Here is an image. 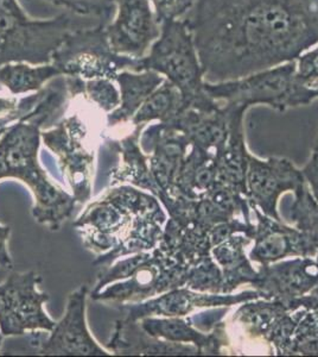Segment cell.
<instances>
[{
  "label": "cell",
  "mask_w": 318,
  "mask_h": 357,
  "mask_svg": "<svg viewBox=\"0 0 318 357\" xmlns=\"http://www.w3.org/2000/svg\"><path fill=\"white\" fill-rule=\"evenodd\" d=\"M183 21L208 82L296 61L318 43V0H196Z\"/></svg>",
  "instance_id": "obj_1"
},
{
  "label": "cell",
  "mask_w": 318,
  "mask_h": 357,
  "mask_svg": "<svg viewBox=\"0 0 318 357\" xmlns=\"http://www.w3.org/2000/svg\"><path fill=\"white\" fill-rule=\"evenodd\" d=\"M166 213L153 195L131 185L106 190L74 222L86 248L97 254L94 266L150 252L161 240Z\"/></svg>",
  "instance_id": "obj_2"
},
{
  "label": "cell",
  "mask_w": 318,
  "mask_h": 357,
  "mask_svg": "<svg viewBox=\"0 0 318 357\" xmlns=\"http://www.w3.org/2000/svg\"><path fill=\"white\" fill-rule=\"evenodd\" d=\"M42 126L22 119L0 137V180L18 178L33 192V215L37 223L57 231L73 213L77 202L73 195L51 183L38 161Z\"/></svg>",
  "instance_id": "obj_3"
},
{
  "label": "cell",
  "mask_w": 318,
  "mask_h": 357,
  "mask_svg": "<svg viewBox=\"0 0 318 357\" xmlns=\"http://www.w3.org/2000/svg\"><path fill=\"white\" fill-rule=\"evenodd\" d=\"M190 266L156 247L101 267L92 299L114 305L141 303L171 289L186 287Z\"/></svg>",
  "instance_id": "obj_4"
},
{
  "label": "cell",
  "mask_w": 318,
  "mask_h": 357,
  "mask_svg": "<svg viewBox=\"0 0 318 357\" xmlns=\"http://www.w3.org/2000/svg\"><path fill=\"white\" fill-rule=\"evenodd\" d=\"M153 70L164 75L182 94L183 110H218V102L207 93L205 73L189 26L183 20L161 24V35L145 56L138 59L134 72Z\"/></svg>",
  "instance_id": "obj_5"
},
{
  "label": "cell",
  "mask_w": 318,
  "mask_h": 357,
  "mask_svg": "<svg viewBox=\"0 0 318 357\" xmlns=\"http://www.w3.org/2000/svg\"><path fill=\"white\" fill-rule=\"evenodd\" d=\"M92 18L65 11L51 20L33 21L25 13L0 6V67L15 62L51 63L53 54L70 33L97 24H90Z\"/></svg>",
  "instance_id": "obj_6"
},
{
  "label": "cell",
  "mask_w": 318,
  "mask_h": 357,
  "mask_svg": "<svg viewBox=\"0 0 318 357\" xmlns=\"http://www.w3.org/2000/svg\"><path fill=\"white\" fill-rule=\"evenodd\" d=\"M207 93L216 102L246 106L267 105L279 111L312 102L310 89L297 77L296 61L276 66L246 77L222 82H208Z\"/></svg>",
  "instance_id": "obj_7"
},
{
  "label": "cell",
  "mask_w": 318,
  "mask_h": 357,
  "mask_svg": "<svg viewBox=\"0 0 318 357\" xmlns=\"http://www.w3.org/2000/svg\"><path fill=\"white\" fill-rule=\"evenodd\" d=\"M106 23L79 29L70 33L53 54V63L62 77L84 80L109 79L116 82L121 70L137 68L138 59L113 50L106 33Z\"/></svg>",
  "instance_id": "obj_8"
},
{
  "label": "cell",
  "mask_w": 318,
  "mask_h": 357,
  "mask_svg": "<svg viewBox=\"0 0 318 357\" xmlns=\"http://www.w3.org/2000/svg\"><path fill=\"white\" fill-rule=\"evenodd\" d=\"M88 126L79 116L63 118L53 129L42 131L45 146L56 155L61 173L77 203L92 198L95 148L89 142Z\"/></svg>",
  "instance_id": "obj_9"
},
{
  "label": "cell",
  "mask_w": 318,
  "mask_h": 357,
  "mask_svg": "<svg viewBox=\"0 0 318 357\" xmlns=\"http://www.w3.org/2000/svg\"><path fill=\"white\" fill-rule=\"evenodd\" d=\"M42 282L37 273H13L0 284V333L4 336H20L25 331H51L56 325L47 314L43 305L47 293L40 292Z\"/></svg>",
  "instance_id": "obj_10"
},
{
  "label": "cell",
  "mask_w": 318,
  "mask_h": 357,
  "mask_svg": "<svg viewBox=\"0 0 318 357\" xmlns=\"http://www.w3.org/2000/svg\"><path fill=\"white\" fill-rule=\"evenodd\" d=\"M88 286L82 284L70 293L65 314L56 323L49 335L33 331L31 344L36 345L38 353L45 356H107L89 333L86 323V298Z\"/></svg>",
  "instance_id": "obj_11"
},
{
  "label": "cell",
  "mask_w": 318,
  "mask_h": 357,
  "mask_svg": "<svg viewBox=\"0 0 318 357\" xmlns=\"http://www.w3.org/2000/svg\"><path fill=\"white\" fill-rule=\"evenodd\" d=\"M262 299L258 289L239 294L202 293L188 287L171 289L141 303L117 305L121 319L139 321L146 317H186L196 310L230 307L246 301Z\"/></svg>",
  "instance_id": "obj_12"
},
{
  "label": "cell",
  "mask_w": 318,
  "mask_h": 357,
  "mask_svg": "<svg viewBox=\"0 0 318 357\" xmlns=\"http://www.w3.org/2000/svg\"><path fill=\"white\" fill-rule=\"evenodd\" d=\"M246 183L248 204L258 207L264 215L282 220L278 213L280 195L285 192L299 191L305 185L306 178L303 172L286 158L260 160L250 154Z\"/></svg>",
  "instance_id": "obj_13"
},
{
  "label": "cell",
  "mask_w": 318,
  "mask_h": 357,
  "mask_svg": "<svg viewBox=\"0 0 318 357\" xmlns=\"http://www.w3.org/2000/svg\"><path fill=\"white\" fill-rule=\"evenodd\" d=\"M117 17L106 25L113 50L120 55L141 59L161 35L150 0H117Z\"/></svg>",
  "instance_id": "obj_14"
},
{
  "label": "cell",
  "mask_w": 318,
  "mask_h": 357,
  "mask_svg": "<svg viewBox=\"0 0 318 357\" xmlns=\"http://www.w3.org/2000/svg\"><path fill=\"white\" fill-rule=\"evenodd\" d=\"M257 218L254 247L250 260L260 264H270L286 257H312L318 252L316 241L297 227H287L282 220L264 215L258 207L250 205Z\"/></svg>",
  "instance_id": "obj_15"
},
{
  "label": "cell",
  "mask_w": 318,
  "mask_h": 357,
  "mask_svg": "<svg viewBox=\"0 0 318 357\" xmlns=\"http://www.w3.org/2000/svg\"><path fill=\"white\" fill-rule=\"evenodd\" d=\"M262 299L283 303L305 296L318 286V264L311 257L262 264L252 284Z\"/></svg>",
  "instance_id": "obj_16"
},
{
  "label": "cell",
  "mask_w": 318,
  "mask_h": 357,
  "mask_svg": "<svg viewBox=\"0 0 318 357\" xmlns=\"http://www.w3.org/2000/svg\"><path fill=\"white\" fill-rule=\"evenodd\" d=\"M139 324L150 336L175 343H193L198 347L200 355H221L222 350L230 344L225 321L210 333L196 329L189 317H146Z\"/></svg>",
  "instance_id": "obj_17"
},
{
  "label": "cell",
  "mask_w": 318,
  "mask_h": 357,
  "mask_svg": "<svg viewBox=\"0 0 318 357\" xmlns=\"http://www.w3.org/2000/svg\"><path fill=\"white\" fill-rule=\"evenodd\" d=\"M166 124L186 135L191 146L214 155L225 146L230 136V117L225 106L213 112L184 109Z\"/></svg>",
  "instance_id": "obj_18"
},
{
  "label": "cell",
  "mask_w": 318,
  "mask_h": 357,
  "mask_svg": "<svg viewBox=\"0 0 318 357\" xmlns=\"http://www.w3.org/2000/svg\"><path fill=\"white\" fill-rule=\"evenodd\" d=\"M109 351L117 355H200L198 347L186 343H175L150 336L139 321L118 319L114 331L106 343Z\"/></svg>",
  "instance_id": "obj_19"
},
{
  "label": "cell",
  "mask_w": 318,
  "mask_h": 357,
  "mask_svg": "<svg viewBox=\"0 0 318 357\" xmlns=\"http://www.w3.org/2000/svg\"><path fill=\"white\" fill-rule=\"evenodd\" d=\"M216 183L218 162L215 155L198 146H191L178 169L175 192L170 198L184 195L189 199H201Z\"/></svg>",
  "instance_id": "obj_20"
},
{
  "label": "cell",
  "mask_w": 318,
  "mask_h": 357,
  "mask_svg": "<svg viewBox=\"0 0 318 357\" xmlns=\"http://www.w3.org/2000/svg\"><path fill=\"white\" fill-rule=\"evenodd\" d=\"M164 80L163 75L153 70H121L116 79L120 89V105L107 114V126L131 122L141 106Z\"/></svg>",
  "instance_id": "obj_21"
},
{
  "label": "cell",
  "mask_w": 318,
  "mask_h": 357,
  "mask_svg": "<svg viewBox=\"0 0 318 357\" xmlns=\"http://www.w3.org/2000/svg\"><path fill=\"white\" fill-rule=\"evenodd\" d=\"M252 241L244 234H235L212 249V256L223 275V294L233 293L241 284H252L257 279L258 271L245 252Z\"/></svg>",
  "instance_id": "obj_22"
},
{
  "label": "cell",
  "mask_w": 318,
  "mask_h": 357,
  "mask_svg": "<svg viewBox=\"0 0 318 357\" xmlns=\"http://www.w3.org/2000/svg\"><path fill=\"white\" fill-rule=\"evenodd\" d=\"M58 77H62V73L53 63L33 67L25 62H15L0 67V86H4L13 96L38 92Z\"/></svg>",
  "instance_id": "obj_23"
},
{
  "label": "cell",
  "mask_w": 318,
  "mask_h": 357,
  "mask_svg": "<svg viewBox=\"0 0 318 357\" xmlns=\"http://www.w3.org/2000/svg\"><path fill=\"white\" fill-rule=\"evenodd\" d=\"M182 110L183 100L180 89L166 79L141 106V109L132 118L131 124L134 126H145L153 121L170 122Z\"/></svg>",
  "instance_id": "obj_24"
},
{
  "label": "cell",
  "mask_w": 318,
  "mask_h": 357,
  "mask_svg": "<svg viewBox=\"0 0 318 357\" xmlns=\"http://www.w3.org/2000/svg\"><path fill=\"white\" fill-rule=\"evenodd\" d=\"M294 331L287 347L286 356L317 355L318 356V311L301 309L292 311Z\"/></svg>",
  "instance_id": "obj_25"
},
{
  "label": "cell",
  "mask_w": 318,
  "mask_h": 357,
  "mask_svg": "<svg viewBox=\"0 0 318 357\" xmlns=\"http://www.w3.org/2000/svg\"><path fill=\"white\" fill-rule=\"evenodd\" d=\"M290 220L301 231L306 232L318 245V202L304 185L294 192V200L290 207Z\"/></svg>",
  "instance_id": "obj_26"
},
{
  "label": "cell",
  "mask_w": 318,
  "mask_h": 357,
  "mask_svg": "<svg viewBox=\"0 0 318 357\" xmlns=\"http://www.w3.org/2000/svg\"><path fill=\"white\" fill-rule=\"evenodd\" d=\"M186 287L198 292L223 294V275L213 256L190 267Z\"/></svg>",
  "instance_id": "obj_27"
},
{
  "label": "cell",
  "mask_w": 318,
  "mask_h": 357,
  "mask_svg": "<svg viewBox=\"0 0 318 357\" xmlns=\"http://www.w3.org/2000/svg\"><path fill=\"white\" fill-rule=\"evenodd\" d=\"M55 6H60L82 17H93L95 20L107 22L117 8V0H45Z\"/></svg>",
  "instance_id": "obj_28"
},
{
  "label": "cell",
  "mask_w": 318,
  "mask_h": 357,
  "mask_svg": "<svg viewBox=\"0 0 318 357\" xmlns=\"http://www.w3.org/2000/svg\"><path fill=\"white\" fill-rule=\"evenodd\" d=\"M82 96L106 114L112 112L120 105V92L114 85V82L109 79L85 80Z\"/></svg>",
  "instance_id": "obj_29"
},
{
  "label": "cell",
  "mask_w": 318,
  "mask_h": 357,
  "mask_svg": "<svg viewBox=\"0 0 318 357\" xmlns=\"http://www.w3.org/2000/svg\"><path fill=\"white\" fill-rule=\"evenodd\" d=\"M43 89L22 99L13 97V94L11 97L0 96V129L8 128V124L19 122L29 116L43 97Z\"/></svg>",
  "instance_id": "obj_30"
},
{
  "label": "cell",
  "mask_w": 318,
  "mask_h": 357,
  "mask_svg": "<svg viewBox=\"0 0 318 357\" xmlns=\"http://www.w3.org/2000/svg\"><path fill=\"white\" fill-rule=\"evenodd\" d=\"M159 24L166 21L183 20L196 0H150Z\"/></svg>",
  "instance_id": "obj_31"
},
{
  "label": "cell",
  "mask_w": 318,
  "mask_h": 357,
  "mask_svg": "<svg viewBox=\"0 0 318 357\" xmlns=\"http://www.w3.org/2000/svg\"><path fill=\"white\" fill-rule=\"evenodd\" d=\"M297 77L299 80L311 89L318 87V45L315 49L306 50L296 60Z\"/></svg>",
  "instance_id": "obj_32"
},
{
  "label": "cell",
  "mask_w": 318,
  "mask_h": 357,
  "mask_svg": "<svg viewBox=\"0 0 318 357\" xmlns=\"http://www.w3.org/2000/svg\"><path fill=\"white\" fill-rule=\"evenodd\" d=\"M227 311L228 310L225 307H210L205 312L195 313L193 316L189 317V319L196 329L202 333H210L223 321L222 319L225 318Z\"/></svg>",
  "instance_id": "obj_33"
},
{
  "label": "cell",
  "mask_w": 318,
  "mask_h": 357,
  "mask_svg": "<svg viewBox=\"0 0 318 357\" xmlns=\"http://www.w3.org/2000/svg\"><path fill=\"white\" fill-rule=\"evenodd\" d=\"M283 304L285 305L287 311H291V312L301 309V307L318 311V286H316L311 292L308 293L305 296L297 298V299L286 301V303H283Z\"/></svg>",
  "instance_id": "obj_34"
},
{
  "label": "cell",
  "mask_w": 318,
  "mask_h": 357,
  "mask_svg": "<svg viewBox=\"0 0 318 357\" xmlns=\"http://www.w3.org/2000/svg\"><path fill=\"white\" fill-rule=\"evenodd\" d=\"M10 232H11L10 227L0 225V266L3 268H8V269H13V259H11L8 250V240Z\"/></svg>",
  "instance_id": "obj_35"
},
{
  "label": "cell",
  "mask_w": 318,
  "mask_h": 357,
  "mask_svg": "<svg viewBox=\"0 0 318 357\" xmlns=\"http://www.w3.org/2000/svg\"><path fill=\"white\" fill-rule=\"evenodd\" d=\"M0 6L8 8L10 11L16 13H25L23 8H20L17 0H0Z\"/></svg>",
  "instance_id": "obj_36"
},
{
  "label": "cell",
  "mask_w": 318,
  "mask_h": 357,
  "mask_svg": "<svg viewBox=\"0 0 318 357\" xmlns=\"http://www.w3.org/2000/svg\"><path fill=\"white\" fill-rule=\"evenodd\" d=\"M310 98L312 102L318 99V87L317 89H310Z\"/></svg>",
  "instance_id": "obj_37"
},
{
  "label": "cell",
  "mask_w": 318,
  "mask_h": 357,
  "mask_svg": "<svg viewBox=\"0 0 318 357\" xmlns=\"http://www.w3.org/2000/svg\"><path fill=\"white\" fill-rule=\"evenodd\" d=\"M8 130V128H4V129H0V137L4 135L5 131Z\"/></svg>",
  "instance_id": "obj_38"
},
{
  "label": "cell",
  "mask_w": 318,
  "mask_h": 357,
  "mask_svg": "<svg viewBox=\"0 0 318 357\" xmlns=\"http://www.w3.org/2000/svg\"><path fill=\"white\" fill-rule=\"evenodd\" d=\"M3 338H4V335L0 333V347H1V343H3Z\"/></svg>",
  "instance_id": "obj_39"
},
{
  "label": "cell",
  "mask_w": 318,
  "mask_h": 357,
  "mask_svg": "<svg viewBox=\"0 0 318 357\" xmlns=\"http://www.w3.org/2000/svg\"><path fill=\"white\" fill-rule=\"evenodd\" d=\"M316 261H317V264H318V252H317V254H316Z\"/></svg>",
  "instance_id": "obj_40"
}]
</instances>
